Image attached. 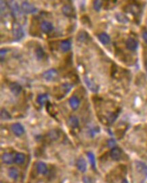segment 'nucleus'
I'll return each instance as SVG.
<instances>
[{
    "mask_svg": "<svg viewBox=\"0 0 147 183\" xmlns=\"http://www.w3.org/2000/svg\"><path fill=\"white\" fill-rule=\"evenodd\" d=\"M84 82L86 84V85L88 86V88L90 89V90L93 92H97L99 91V85H97V84L93 80H92L89 77H87V76H85L84 77Z\"/></svg>",
    "mask_w": 147,
    "mask_h": 183,
    "instance_id": "5",
    "label": "nucleus"
},
{
    "mask_svg": "<svg viewBox=\"0 0 147 183\" xmlns=\"http://www.w3.org/2000/svg\"><path fill=\"white\" fill-rule=\"evenodd\" d=\"M48 100V95L47 94H40L38 96V99H37V102H38V103L41 106H43L46 103Z\"/></svg>",
    "mask_w": 147,
    "mask_h": 183,
    "instance_id": "21",
    "label": "nucleus"
},
{
    "mask_svg": "<svg viewBox=\"0 0 147 183\" xmlns=\"http://www.w3.org/2000/svg\"><path fill=\"white\" fill-rule=\"evenodd\" d=\"M58 72L54 69H51L43 73V78L47 81H54L58 78Z\"/></svg>",
    "mask_w": 147,
    "mask_h": 183,
    "instance_id": "2",
    "label": "nucleus"
},
{
    "mask_svg": "<svg viewBox=\"0 0 147 183\" xmlns=\"http://www.w3.org/2000/svg\"><path fill=\"white\" fill-rule=\"evenodd\" d=\"M110 154H111V157L113 160L118 161V160H119L121 157L122 151L119 148L115 147L111 150V153Z\"/></svg>",
    "mask_w": 147,
    "mask_h": 183,
    "instance_id": "12",
    "label": "nucleus"
},
{
    "mask_svg": "<svg viewBox=\"0 0 147 183\" xmlns=\"http://www.w3.org/2000/svg\"><path fill=\"white\" fill-rule=\"evenodd\" d=\"M7 51H8V50H6V49H2L1 50V59H2V60L3 59V56L6 54Z\"/></svg>",
    "mask_w": 147,
    "mask_h": 183,
    "instance_id": "32",
    "label": "nucleus"
},
{
    "mask_svg": "<svg viewBox=\"0 0 147 183\" xmlns=\"http://www.w3.org/2000/svg\"><path fill=\"white\" fill-rule=\"evenodd\" d=\"M35 55L38 60H42L45 56V52L42 47H38L35 50Z\"/></svg>",
    "mask_w": 147,
    "mask_h": 183,
    "instance_id": "22",
    "label": "nucleus"
},
{
    "mask_svg": "<svg viewBox=\"0 0 147 183\" xmlns=\"http://www.w3.org/2000/svg\"><path fill=\"white\" fill-rule=\"evenodd\" d=\"M89 38V34L84 30H81L80 31L78 32V33L77 35V40L81 43L86 42Z\"/></svg>",
    "mask_w": 147,
    "mask_h": 183,
    "instance_id": "9",
    "label": "nucleus"
},
{
    "mask_svg": "<svg viewBox=\"0 0 147 183\" xmlns=\"http://www.w3.org/2000/svg\"><path fill=\"white\" fill-rule=\"evenodd\" d=\"M142 38H143L145 43H147V31H144L143 33H142Z\"/></svg>",
    "mask_w": 147,
    "mask_h": 183,
    "instance_id": "31",
    "label": "nucleus"
},
{
    "mask_svg": "<svg viewBox=\"0 0 147 183\" xmlns=\"http://www.w3.org/2000/svg\"><path fill=\"white\" fill-rule=\"evenodd\" d=\"M2 161L3 163H5L6 164H12L13 161H14V158L12 155V154L9 153H5L3 154L2 157Z\"/></svg>",
    "mask_w": 147,
    "mask_h": 183,
    "instance_id": "14",
    "label": "nucleus"
},
{
    "mask_svg": "<svg viewBox=\"0 0 147 183\" xmlns=\"http://www.w3.org/2000/svg\"><path fill=\"white\" fill-rule=\"evenodd\" d=\"M83 180H84V183H92L91 179L87 176H84Z\"/></svg>",
    "mask_w": 147,
    "mask_h": 183,
    "instance_id": "30",
    "label": "nucleus"
},
{
    "mask_svg": "<svg viewBox=\"0 0 147 183\" xmlns=\"http://www.w3.org/2000/svg\"><path fill=\"white\" fill-rule=\"evenodd\" d=\"M11 129L15 135L17 136H21L22 134H23L24 132L23 126L19 123H16V124H12L11 126Z\"/></svg>",
    "mask_w": 147,
    "mask_h": 183,
    "instance_id": "6",
    "label": "nucleus"
},
{
    "mask_svg": "<svg viewBox=\"0 0 147 183\" xmlns=\"http://www.w3.org/2000/svg\"><path fill=\"white\" fill-rule=\"evenodd\" d=\"M68 124L72 128H77L79 126V120L75 116H71L68 119Z\"/></svg>",
    "mask_w": 147,
    "mask_h": 183,
    "instance_id": "19",
    "label": "nucleus"
},
{
    "mask_svg": "<svg viewBox=\"0 0 147 183\" xmlns=\"http://www.w3.org/2000/svg\"><path fill=\"white\" fill-rule=\"evenodd\" d=\"M116 18H117L118 21L121 22V23H128L129 21V19L128 18L127 16L124 15V14H122L121 13L117 14Z\"/></svg>",
    "mask_w": 147,
    "mask_h": 183,
    "instance_id": "24",
    "label": "nucleus"
},
{
    "mask_svg": "<svg viewBox=\"0 0 147 183\" xmlns=\"http://www.w3.org/2000/svg\"><path fill=\"white\" fill-rule=\"evenodd\" d=\"M88 159H89V163H90V164L92 165V168H95L96 161H95V156H94V155L92 152H89V153H88Z\"/></svg>",
    "mask_w": 147,
    "mask_h": 183,
    "instance_id": "26",
    "label": "nucleus"
},
{
    "mask_svg": "<svg viewBox=\"0 0 147 183\" xmlns=\"http://www.w3.org/2000/svg\"><path fill=\"white\" fill-rule=\"evenodd\" d=\"M60 48L63 52H68L71 48V43L70 42V40L65 39L62 41L60 44Z\"/></svg>",
    "mask_w": 147,
    "mask_h": 183,
    "instance_id": "16",
    "label": "nucleus"
},
{
    "mask_svg": "<svg viewBox=\"0 0 147 183\" xmlns=\"http://www.w3.org/2000/svg\"><path fill=\"white\" fill-rule=\"evenodd\" d=\"M8 175L11 178L16 180L18 177V171L15 168H10L8 170Z\"/></svg>",
    "mask_w": 147,
    "mask_h": 183,
    "instance_id": "23",
    "label": "nucleus"
},
{
    "mask_svg": "<svg viewBox=\"0 0 147 183\" xmlns=\"http://www.w3.org/2000/svg\"><path fill=\"white\" fill-rule=\"evenodd\" d=\"M76 165L77 167V168L79 171L82 172H84L85 170H86L87 168V164L86 162H85V160L83 157H80L78 160L77 161Z\"/></svg>",
    "mask_w": 147,
    "mask_h": 183,
    "instance_id": "13",
    "label": "nucleus"
},
{
    "mask_svg": "<svg viewBox=\"0 0 147 183\" xmlns=\"http://www.w3.org/2000/svg\"><path fill=\"white\" fill-rule=\"evenodd\" d=\"M9 88L11 92L13 94L14 96H18L22 91V86L17 82H12L10 84Z\"/></svg>",
    "mask_w": 147,
    "mask_h": 183,
    "instance_id": "8",
    "label": "nucleus"
},
{
    "mask_svg": "<svg viewBox=\"0 0 147 183\" xmlns=\"http://www.w3.org/2000/svg\"><path fill=\"white\" fill-rule=\"evenodd\" d=\"M109 145L110 146H115V142L113 140H110L109 141Z\"/></svg>",
    "mask_w": 147,
    "mask_h": 183,
    "instance_id": "33",
    "label": "nucleus"
},
{
    "mask_svg": "<svg viewBox=\"0 0 147 183\" xmlns=\"http://www.w3.org/2000/svg\"><path fill=\"white\" fill-rule=\"evenodd\" d=\"M25 161V155L22 153H18L14 157V162L16 164L21 165Z\"/></svg>",
    "mask_w": 147,
    "mask_h": 183,
    "instance_id": "18",
    "label": "nucleus"
},
{
    "mask_svg": "<svg viewBox=\"0 0 147 183\" xmlns=\"http://www.w3.org/2000/svg\"><path fill=\"white\" fill-rule=\"evenodd\" d=\"M40 27L41 29H42V31L43 33H49L52 31L53 30V28H54L52 23L49 21H46V20H44V21L42 23Z\"/></svg>",
    "mask_w": 147,
    "mask_h": 183,
    "instance_id": "10",
    "label": "nucleus"
},
{
    "mask_svg": "<svg viewBox=\"0 0 147 183\" xmlns=\"http://www.w3.org/2000/svg\"><path fill=\"white\" fill-rule=\"evenodd\" d=\"M121 183H129V182H128V181L127 180H126V179H124V180H122Z\"/></svg>",
    "mask_w": 147,
    "mask_h": 183,
    "instance_id": "34",
    "label": "nucleus"
},
{
    "mask_svg": "<svg viewBox=\"0 0 147 183\" xmlns=\"http://www.w3.org/2000/svg\"><path fill=\"white\" fill-rule=\"evenodd\" d=\"M79 103H80V101L79 99L75 96H73L70 98V99H69V104H70L71 107L73 110H76L78 109Z\"/></svg>",
    "mask_w": 147,
    "mask_h": 183,
    "instance_id": "15",
    "label": "nucleus"
},
{
    "mask_svg": "<svg viewBox=\"0 0 147 183\" xmlns=\"http://www.w3.org/2000/svg\"><path fill=\"white\" fill-rule=\"evenodd\" d=\"M93 6H94V10L97 12H99L100 10L101 7H102V6H103V2L99 1V0L94 1Z\"/></svg>",
    "mask_w": 147,
    "mask_h": 183,
    "instance_id": "29",
    "label": "nucleus"
},
{
    "mask_svg": "<svg viewBox=\"0 0 147 183\" xmlns=\"http://www.w3.org/2000/svg\"><path fill=\"white\" fill-rule=\"evenodd\" d=\"M136 165L138 172L145 177H147V165L141 161H136Z\"/></svg>",
    "mask_w": 147,
    "mask_h": 183,
    "instance_id": "11",
    "label": "nucleus"
},
{
    "mask_svg": "<svg viewBox=\"0 0 147 183\" xmlns=\"http://www.w3.org/2000/svg\"><path fill=\"white\" fill-rule=\"evenodd\" d=\"M99 39L104 45L109 43L110 42V40H111L109 35L107 33H102L99 35Z\"/></svg>",
    "mask_w": 147,
    "mask_h": 183,
    "instance_id": "20",
    "label": "nucleus"
},
{
    "mask_svg": "<svg viewBox=\"0 0 147 183\" xmlns=\"http://www.w3.org/2000/svg\"><path fill=\"white\" fill-rule=\"evenodd\" d=\"M48 136H49V138H50L51 140H54L58 139V136H59L58 133V132L56 131V130H51V131L48 133Z\"/></svg>",
    "mask_w": 147,
    "mask_h": 183,
    "instance_id": "28",
    "label": "nucleus"
},
{
    "mask_svg": "<svg viewBox=\"0 0 147 183\" xmlns=\"http://www.w3.org/2000/svg\"><path fill=\"white\" fill-rule=\"evenodd\" d=\"M63 13L69 18H76V12L75 8L69 4L63 6L62 8Z\"/></svg>",
    "mask_w": 147,
    "mask_h": 183,
    "instance_id": "3",
    "label": "nucleus"
},
{
    "mask_svg": "<svg viewBox=\"0 0 147 183\" xmlns=\"http://www.w3.org/2000/svg\"><path fill=\"white\" fill-rule=\"evenodd\" d=\"M81 22L83 24H84V25H88V27H90L91 25L90 19H89L88 16L86 15H84L83 16H81Z\"/></svg>",
    "mask_w": 147,
    "mask_h": 183,
    "instance_id": "27",
    "label": "nucleus"
},
{
    "mask_svg": "<svg viewBox=\"0 0 147 183\" xmlns=\"http://www.w3.org/2000/svg\"><path fill=\"white\" fill-rule=\"evenodd\" d=\"M125 46L128 50L131 51L136 50L138 47V42L132 38H129L125 42Z\"/></svg>",
    "mask_w": 147,
    "mask_h": 183,
    "instance_id": "7",
    "label": "nucleus"
},
{
    "mask_svg": "<svg viewBox=\"0 0 147 183\" xmlns=\"http://www.w3.org/2000/svg\"><path fill=\"white\" fill-rule=\"evenodd\" d=\"M21 8L23 11L27 14H33L38 11L37 8L33 5H32L28 2H23L22 3Z\"/></svg>",
    "mask_w": 147,
    "mask_h": 183,
    "instance_id": "4",
    "label": "nucleus"
},
{
    "mask_svg": "<svg viewBox=\"0 0 147 183\" xmlns=\"http://www.w3.org/2000/svg\"><path fill=\"white\" fill-rule=\"evenodd\" d=\"M1 118L3 120H9L11 119V115H10V113H8L6 109H2V111H1Z\"/></svg>",
    "mask_w": 147,
    "mask_h": 183,
    "instance_id": "25",
    "label": "nucleus"
},
{
    "mask_svg": "<svg viewBox=\"0 0 147 183\" xmlns=\"http://www.w3.org/2000/svg\"><path fill=\"white\" fill-rule=\"evenodd\" d=\"M12 33L14 38V40L18 41L23 38L24 32L21 25L18 22H14L12 25Z\"/></svg>",
    "mask_w": 147,
    "mask_h": 183,
    "instance_id": "1",
    "label": "nucleus"
},
{
    "mask_svg": "<svg viewBox=\"0 0 147 183\" xmlns=\"http://www.w3.org/2000/svg\"><path fill=\"white\" fill-rule=\"evenodd\" d=\"M37 170H38V172L40 174H46L47 173L48 168L47 165L45 163L40 161L38 162V164H37Z\"/></svg>",
    "mask_w": 147,
    "mask_h": 183,
    "instance_id": "17",
    "label": "nucleus"
}]
</instances>
